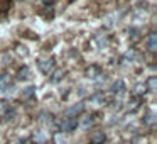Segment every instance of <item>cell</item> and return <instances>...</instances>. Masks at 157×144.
Returning a JSON list of instances; mask_svg holds the SVG:
<instances>
[{"mask_svg":"<svg viewBox=\"0 0 157 144\" xmlns=\"http://www.w3.org/2000/svg\"><path fill=\"white\" fill-rule=\"evenodd\" d=\"M78 127V119L76 117H63L58 122V130L61 132H71Z\"/></svg>","mask_w":157,"mask_h":144,"instance_id":"1","label":"cell"},{"mask_svg":"<svg viewBox=\"0 0 157 144\" xmlns=\"http://www.w3.org/2000/svg\"><path fill=\"white\" fill-rule=\"evenodd\" d=\"M14 92H15V86L12 85L10 76L0 75V93H4V95H14Z\"/></svg>","mask_w":157,"mask_h":144,"instance_id":"2","label":"cell"},{"mask_svg":"<svg viewBox=\"0 0 157 144\" xmlns=\"http://www.w3.org/2000/svg\"><path fill=\"white\" fill-rule=\"evenodd\" d=\"M14 114L15 110L9 100H0V119H12Z\"/></svg>","mask_w":157,"mask_h":144,"instance_id":"3","label":"cell"},{"mask_svg":"<svg viewBox=\"0 0 157 144\" xmlns=\"http://www.w3.org/2000/svg\"><path fill=\"white\" fill-rule=\"evenodd\" d=\"M85 76L88 80H93V82H98V80L105 78V76H103L101 68H100V66H96V65L88 66V68H86V71H85Z\"/></svg>","mask_w":157,"mask_h":144,"instance_id":"4","label":"cell"},{"mask_svg":"<svg viewBox=\"0 0 157 144\" xmlns=\"http://www.w3.org/2000/svg\"><path fill=\"white\" fill-rule=\"evenodd\" d=\"M125 90H127V86H125V83H123V80H117V82L112 85V93L117 98V102L122 100V97L125 95Z\"/></svg>","mask_w":157,"mask_h":144,"instance_id":"5","label":"cell"},{"mask_svg":"<svg viewBox=\"0 0 157 144\" xmlns=\"http://www.w3.org/2000/svg\"><path fill=\"white\" fill-rule=\"evenodd\" d=\"M39 70H41L44 75H51L54 71V59L49 58V59H41L39 61Z\"/></svg>","mask_w":157,"mask_h":144,"instance_id":"6","label":"cell"},{"mask_svg":"<svg viewBox=\"0 0 157 144\" xmlns=\"http://www.w3.org/2000/svg\"><path fill=\"white\" fill-rule=\"evenodd\" d=\"M83 110H85V103L78 102V103L71 105L68 110H66V112H64V117H78L79 114H83Z\"/></svg>","mask_w":157,"mask_h":144,"instance_id":"7","label":"cell"},{"mask_svg":"<svg viewBox=\"0 0 157 144\" xmlns=\"http://www.w3.org/2000/svg\"><path fill=\"white\" fill-rule=\"evenodd\" d=\"M145 46L150 53H155L157 51V32H149V36L145 38Z\"/></svg>","mask_w":157,"mask_h":144,"instance_id":"8","label":"cell"},{"mask_svg":"<svg viewBox=\"0 0 157 144\" xmlns=\"http://www.w3.org/2000/svg\"><path fill=\"white\" fill-rule=\"evenodd\" d=\"M93 122H95V117L93 115H85V117H81V120L78 122V126L81 127L83 130H88L90 127L93 126Z\"/></svg>","mask_w":157,"mask_h":144,"instance_id":"9","label":"cell"},{"mask_svg":"<svg viewBox=\"0 0 157 144\" xmlns=\"http://www.w3.org/2000/svg\"><path fill=\"white\" fill-rule=\"evenodd\" d=\"M90 102H93L95 105H103V103L106 102V98H105V95H103L101 92H96L95 95L90 97Z\"/></svg>","mask_w":157,"mask_h":144,"instance_id":"10","label":"cell"},{"mask_svg":"<svg viewBox=\"0 0 157 144\" xmlns=\"http://www.w3.org/2000/svg\"><path fill=\"white\" fill-rule=\"evenodd\" d=\"M91 142L93 144H103L105 142V132L103 130H96L91 134Z\"/></svg>","mask_w":157,"mask_h":144,"instance_id":"11","label":"cell"},{"mask_svg":"<svg viewBox=\"0 0 157 144\" xmlns=\"http://www.w3.org/2000/svg\"><path fill=\"white\" fill-rule=\"evenodd\" d=\"M145 90H149V92H155L157 90V76H149V78H147Z\"/></svg>","mask_w":157,"mask_h":144,"instance_id":"12","label":"cell"},{"mask_svg":"<svg viewBox=\"0 0 157 144\" xmlns=\"http://www.w3.org/2000/svg\"><path fill=\"white\" fill-rule=\"evenodd\" d=\"M36 95V86H27V88L22 90V98L24 100H32Z\"/></svg>","mask_w":157,"mask_h":144,"instance_id":"13","label":"cell"},{"mask_svg":"<svg viewBox=\"0 0 157 144\" xmlns=\"http://www.w3.org/2000/svg\"><path fill=\"white\" fill-rule=\"evenodd\" d=\"M155 120H157L155 119V114H154L152 110H149V112L145 114V117H144V124H145V126H150V127L155 124Z\"/></svg>","mask_w":157,"mask_h":144,"instance_id":"14","label":"cell"},{"mask_svg":"<svg viewBox=\"0 0 157 144\" xmlns=\"http://www.w3.org/2000/svg\"><path fill=\"white\" fill-rule=\"evenodd\" d=\"M49 80H51V83H58L63 80V71L61 70H56V71H52L51 75H49Z\"/></svg>","mask_w":157,"mask_h":144,"instance_id":"15","label":"cell"},{"mask_svg":"<svg viewBox=\"0 0 157 144\" xmlns=\"http://www.w3.org/2000/svg\"><path fill=\"white\" fill-rule=\"evenodd\" d=\"M29 75H31V70H29L27 66H22V68L19 70V73H17V78L19 80H27Z\"/></svg>","mask_w":157,"mask_h":144,"instance_id":"16","label":"cell"},{"mask_svg":"<svg viewBox=\"0 0 157 144\" xmlns=\"http://www.w3.org/2000/svg\"><path fill=\"white\" fill-rule=\"evenodd\" d=\"M140 98H139V97H132V98H130V102H128V105H127V109H128V110H132V112H133V110H135V109H139V105H140Z\"/></svg>","mask_w":157,"mask_h":144,"instance_id":"17","label":"cell"},{"mask_svg":"<svg viewBox=\"0 0 157 144\" xmlns=\"http://www.w3.org/2000/svg\"><path fill=\"white\" fill-rule=\"evenodd\" d=\"M133 59H137V53H135V49H128V51L125 53V54H123V61H130L132 63Z\"/></svg>","mask_w":157,"mask_h":144,"instance_id":"18","label":"cell"},{"mask_svg":"<svg viewBox=\"0 0 157 144\" xmlns=\"http://www.w3.org/2000/svg\"><path fill=\"white\" fill-rule=\"evenodd\" d=\"M128 34H130V38H132V39H137V38H139V29H130V31H128Z\"/></svg>","mask_w":157,"mask_h":144,"instance_id":"19","label":"cell"},{"mask_svg":"<svg viewBox=\"0 0 157 144\" xmlns=\"http://www.w3.org/2000/svg\"><path fill=\"white\" fill-rule=\"evenodd\" d=\"M118 144H123V142H118Z\"/></svg>","mask_w":157,"mask_h":144,"instance_id":"20","label":"cell"}]
</instances>
